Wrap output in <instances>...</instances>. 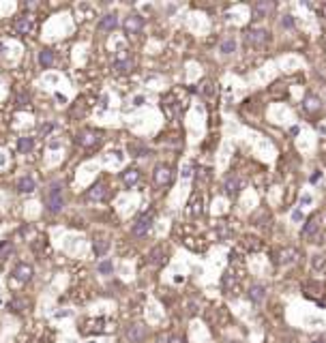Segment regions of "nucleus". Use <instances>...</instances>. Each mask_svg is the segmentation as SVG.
<instances>
[{
	"mask_svg": "<svg viewBox=\"0 0 326 343\" xmlns=\"http://www.w3.org/2000/svg\"><path fill=\"white\" fill-rule=\"evenodd\" d=\"M18 103L24 105V103H26V94H18Z\"/></svg>",
	"mask_w": 326,
	"mask_h": 343,
	"instance_id": "7c9ffc66",
	"label": "nucleus"
},
{
	"mask_svg": "<svg viewBox=\"0 0 326 343\" xmlns=\"http://www.w3.org/2000/svg\"><path fill=\"white\" fill-rule=\"evenodd\" d=\"M11 249H13L11 243H3V245H0V258H7V255L11 253Z\"/></svg>",
	"mask_w": 326,
	"mask_h": 343,
	"instance_id": "cd10ccee",
	"label": "nucleus"
},
{
	"mask_svg": "<svg viewBox=\"0 0 326 343\" xmlns=\"http://www.w3.org/2000/svg\"><path fill=\"white\" fill-rule=\"evenodd\" d=\"M264 296H266V288L262 283H256V285H251L249 288V300L251 302H262Z\"/></svg>",
	"mask_w": 326,
	"mask_h": 343,
	"instance_id": "2eb2a0df",
	"label": "nucleus"
},
{
	"mask_svg": "<svg viewBox=\"0 0 326 343\" xmlns=\"http://www.w3.org/2000/svg\"><path fill=\"white\" fill-rule=\"evenodd\" d=\"M107 197V187L103 182H94V185L88 189V199L90 202H101V199Z\"/></svg>",
	"mask_w": 326,
	"mask_h": 343,
	"instance_id": "9d476101",
	"label": "nucleus"
},
{
	"mask_svg": "<svg viewBox=\"0 0 326 343\" xmlns=\"http://www.w3.org/2000/svg\"><path fill=\"white\" fill-rule=\"evenodd\" d=\"M317 227H320V214H313V217L307 219L305 227L300 230V234H303L305 238H309V236H313V234L317 232Z\"/></svg>",
	"mask_w": 326,
	"mask_h": 343,
	"instance_id": "ddd939ff",
	"label": "nucleus"
},
{
	"mask_svg": "<svg viewBox=\"0 0 326 343\" xmlns=\"http://www.w3.org/2000/svg\"><path fill=\"white\" fill-rule=\"evenodd\" d=\"M112 270H114V266H112V262H110V260L99 262V273L101 275H112Z\"/></svg>",
	"mask_w": 326,
	"mask_h": 343,
	"instance_id": "a878e982",
	"label": "nucleus"
},
{
	"mask_svg": "<svg viewBox=\"0 0 326 343\" xmlns=\"http://www.w3.org/2000/svg\"><path fill=\"white\" fill-rule=\"evenodd\" d=\"M30 277H33V268H30L28 264H18L13 268V279L20 283H26L30 281Z\"/></svg>",
	"mask_w": 326,
	"mask_h": 343,
	"instance_id": "9b49d317",
	"label": "nucleus"
},
{
	"mask_svg": "<svg viewBox=\"0 0 326 343\" xmlns=\"http://www.w3.org/2000/svg\"><path fill=\"white\" fill-rule=\"evenodd\" d=\"M92 251H94L97 258H103V255L110 251V241L107 238H97V241L92 243Z\"/></svg>",
	"mask_w": 326,
	"mask_h": 343,
	"instance_id": "f3484780",
	"label": "nucleus"
},
{
	"mask_svg": "<svg viewBox=\"0 0 326 343\" xmlns=\"http://www.w3.org/2000/svg\"><path fill=\"white\" fill-rule=\"evenodd\" d=\"M320 105H322V101L317 99L315 94H307L305 101H303V107H305L307 111H315V109H320Z\"/></svg>",
	"mask_w": 326,
	"mask_h": 343,
	"instance_id": "4be33fe9",
	"label": "nucleus"
},
{
	"mask_svg": "<svg viewBox=\"0 0 326 343\" xmlns=\"http://www.w3.org/2000/svg\"><path fill=\"white\" fill-rule=\"evenodd\" d=\"M138 180H140V170H127V172H123V182L127 187L138 185Z\"/></svg>",
	"mask_w": 326,
	"mask_h": 343,
	"instance_id": "412c9836",
	"label": "nucleus"
},
{
	"mask_svg": "<svg viewBox=\"0 0 326 343\" xmlns=\"http://www.w3.org/2000/svg\"><path fill=\"white\" fill-rule=\"evenodd\" d=\"M234 50H236V41H234V39H226V41L221 43V52H224V54H232Z\"/></svg>",
	"mask_w": 326,
	"mask_h": 343,
	"instance_id": "393cba45",
	"label": "nucleus"
},
{
	"mask_svg": "<svg viewBox=\"0 0 326 343\" xmlns=\"http://www.w3.org/2000/svg\"><path fill=\"white\" fill-rule=\"evenodd\" d=\"M146 334H148V330H146L144 324H133V326H129V328H127V339H129L131 343L144 341Z\"/></svg>",
	"mask_w": 326,
	"mask_h": 343,
	"instance_id": "39448f33",
	"label": "nucleus"
},
{
	"mask_svg": "<svg viewBox=\"0 0 326 343\" xmlns=\"http://www.w3.org/2000/svg\"><path fill=\"white\" fill-rule=\"evenodd\" d=\"M118 26V18L114 13H107V15H103V18L99 20V28L101 30H114Z\"/></svg>",
	"mask_w": 326,
	"mask_h": 343,
	"instance_id": "6ab92c4d",
	"label": "nucleus"
},
{
	"mask_svg": "<svg viewBox=\"0 0 326 343\" xmlns=\"http://www.w3.org/2000/svg\"><path fill=\"white\" fill-rule=\"evenodd\" d=\"M281 26H283V28H288V30H292V28H294V20H292V15H283V18H281Z\"/></svg>",
	"mask_w": 326,
	"mask_h": 343,
	"instance_id": "bb28decb",
	"label": "nucleus"
},
{
	"mask_svg": "<svg viewBox=\"0 0 326 343\" xmlns=\"http://www.w3.org/2000/svg\"><path fill=\"white\" fill-rule=\"evenodd\" d=\"M99 142V133L92 129H84L77 133V144L79 146H94Z\"/></svg>",
	"mask_w": 326,
	"mask_h": 343,
	"instance_id": "6e6552de",
	"label": "nucleus"
},
{
	"mask_svg": "<svg viewBox=\"0 0 326 343\" xmlns=\"http://www.w3.org/2000/svg\"><path fill=\"white\" fill-rule=\"evenodd\" d=\"M142 28H144V18H142V15H129V18L125 20V33L127 35H138Z\"/></svg>",
	"mask_w": 326,
	"mask_h": 343,
	"instance_id": "20e7f679",
	"label": "nucleus"
},
{
	"mask_svg": "<svg viewBox=\"0 0 326 343\" xmlns=\"http://www.w3.org/2000/svg\"><path fill=\"white\" fill-rule=\"evenodd\" d=\"M153 221H155V214H153V212H144V214H140V217L135 219L133 227H131L133 236H146V234L150 232V230H153Z\"/></svg>",
	"mask_w": 326,
	"mask_h": 343,
	"instance_id": "f03ea898",
	"label": "nucleus"
},
{
	"mask_svg": "<svg viewBox=\"0 0 326 343\" xmlns=\"http://www.w3.org/2000/svg\"><path fill=\"white\" fill-rule=\"evenodd\" d=\"M148 260H150V264H155V266H161L163 262L168 260V258H165V249H163V247H155V249L150 251Z\"/></svg>",
	"mask_w": 326,
	"mask_h": 343,
	"instance_id": "a211bd4d",
	"label": "nucleus"
},
{
	"mask_svg": "<svg viewBox=\"0 0 326 343\" xmlns=\"http://www.w3.org/2000/svg\"><path fill=\"white\" fill-rule=\"evenodd\" d=\"M292 217H294V221H300V219H303V212H300V210H294Z\"/></svg>",
	"mask_w": 326,
	"mask_h": 343,
	"instance_id": "c85d7f7f",
	"label": "nucleus"
},
{
	"mask_svg": "<svg viewBox=\"0 0 326 343\" xmlns=\"http://www.w3.org/2000/svg\"><path fill=\"white\" fill-rule=\"evenodd\" d=\"M144 103V97H135V101H133V105H142Z\"/></svg>",
	"mask_w": 326,
	"mask_h": 343,
	"instance_id": "2f4dec72",
	"label": "nucleus"
},
{
	"mask_svg": "<svg viewBox=\"0 0 326 343\" xmlns=\"http://www.w3.org/2000/svg\"><path fill=\"white\" fill-rule=\"evenodd\" d=\"M303 204H311V195H303Z\"/></svg>",
	"mask_w": 326,
	"mask_h": 343,
	"instance_id": "473e14b6",
	"label": "nucleus"
},
{
	"mask_svg": "<svg viewBox=\"0 0 326 343\" xmlns=\"http://www.w3.org/2000/svg\"><path fill=\"white\" fill-rule=\"evenodd\" d=\"M54 58H56V56H54L52 50H43L41 54H39V65H41L43 69H50L54 65Z\"/></svg>",
	"mask_w": 326,
	"mask_h": 343,
	"instance_id": "aec40b11",
	"label": "nucleus"
},
{
	"mask_svg": "<svg viewBox=\"0 0 326 343\" xmlns=\"http://www.w3.org/2000/svg\"><path fill=\"white\" fill-rule=\"evenodd\" d=\"M172 178H174V172H172L170 165H157V170H155V182H157L159 187L170 185Z\"/></svg>",
	"mask_w": 326,
	"mask_h": 343,
	"instance_id": "7ed1b4c3",
	"label": "nucleus"
},
{
	"mask_svg": "<svg viewBox=\"0 0 326 343\" xmlns=\"http://www.w3.org/2000/svg\"><path fill=\"white\" fill-rule=\"evenodd\" d=\"M133 67V60H131V56L127 54V50H121L118 52V56H116V62H114V69L118 71V73H127Z\"/></svg>",
	"mask_w": 326,
	"mask_h": 343,
	"instance_id": "0eeeda50",
	"label": "nucleus"
},
{
	"mask_svg": "<svg viewBox=\"0 0 326 343\" xmlns=\"http://www.w3.org/2000/svg\"><path fill=\"white\" fill-rule=\"evenodd\" d=\"M245 187V180L241 178V176H236V174H234V176H228V180H226V193L230 195V197H234V195H238V193H241V189Z\"/></svg>",
	"mask_w": 326,
	"mask_h": 343,
	"instance_id": "423d86ee",
	"label": "nucleus"
},
{
	"mask_svg": "<svg viewBox=\"0 0 326 343\" xmlns=\"http://www.w3.org/2000/svg\"><path fill=\"white\" fill-rule=\"evenodd\" d=\"M37 189V182L33 176H22L18 180V191L20 193H33V191Z\"/></svg>",
	"mask_w": 326,
	"mask_h": 343,
	"instance_id": "4468645a",
	"label": "nucleus"
},
{
	"mask_svg": "<svg viewBox=\"0 0 326 343\" xmlns=\"http://www.w3.org/2000/svg\"><path fill=\"white\" fill-rule=\"evenodd\" d=\"M45 204H47V208H50V212H60L62 210L65 199H62V189H60L58 182H54V185L50 187V191H47Z\"/></svg>",
	"mask_w": 326,
	"mask_h": 343,
	"instance_id": "f257e3e1",
	"label": "nucleus"
},
{
	"mask_svg": "<svg viewBox=\"0 0 326 343\" xmlns=\"http://www.w3.org/2000/svg\"><path fill=\"white\" fill-rule=\"evenodd\" d=\"M322 178V172H315L313 174V176H311V182H317V180H320Z\"/></svg>",
	"mask_w": 326,
	"mask_h": 343,
	"instance_id": "c756f323",
	"label": "nucleus"
},
{
	"mask_svg": "<svg viewBox=\"0 0 326 343\" xmlns=\"http://www.w3.org/2000/svg\"><path fill=\"white\" fill-rule=\"evenodd\" d=\"M30 28H33V22H30L28 15H22V18L15 20V33L18 35H28Z\"/></svg>",
	"mask_w": 326,
	"mask_h": 343,
	"instance_id": "dca6fc26",
	"label": "nucleus"
},
{
	"mask_svg": "<svg viewBox=\"0 0 326 343\" xmlns=\"http://www.w3.org/2000/svg\"><path fill=\"white\" fill-rule=\"evenodd\" d=\"M311 266L315 273H326V255H313Z\"/></svg>",
	"mask_w": 326,
	"mask_h": 343,
	"instance_id": "b1692460",
	"label": "nucleus"
},
{
	"mask_svg": "<svg viewBox=\"0 0 326 343\" xmlns=\"http://www.w3.org/2000/svg\"><path fill=\"white\" fill-rule=\"evenodd\" d=\"M270 9H273V3H268V0H262V3H256V5L251 7V15H253V20H262V18H266Z\"/></svg>",
	"mask_w": 326,
	"mask_h": 343,
	"instance_id": "f8f14e48",
	"label": "nucleus"
},
{
	"mask_svg": "<svg viewBox=\"0 0 326 343\" xmlns=\"http://www.w3.org/2000/svg\"><path fill=\"white\" fill-rule=\"evenodd\" d=\"M247 43L249 45H262V43H266V39H268V33L266 30H262V28H251V30H247Z\"/></svg>",
	"mask_w": 326,
	"mask_h": 343,
	"instance_id": "1a4fd4ad",
	"label": "nucleus"
},
{
	"mask_svg": "<svg viewBox=\"0 0 326 343\" xmlns=\"http://www.w3.org/2000/svg\"><path fill=\"white\" fill-rule=\"evenodd\" d=\"M33 146H35V140L33 138H20L18 140V150L20 153H30V150H33Z\"/></svg>",
	"mask_w": 326,
	"mask_h": 343,
	"instance_id": "5701e85b",
	"label": "nucleus"
}]
</instances>
